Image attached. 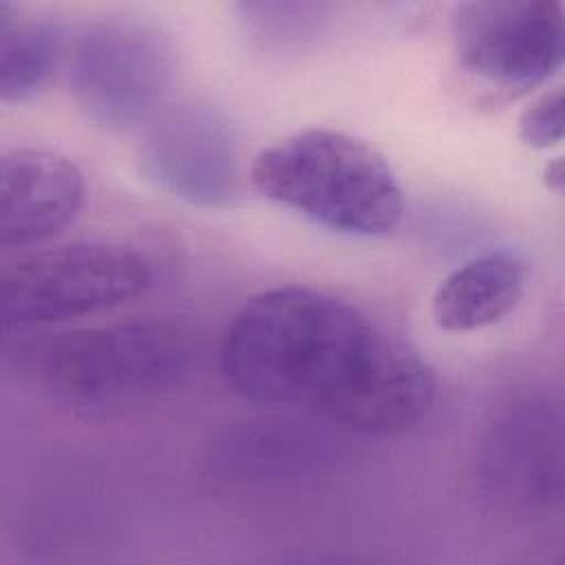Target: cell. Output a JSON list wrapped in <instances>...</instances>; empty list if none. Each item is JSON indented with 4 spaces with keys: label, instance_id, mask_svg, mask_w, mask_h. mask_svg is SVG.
<instances>
[{
    "label": "cell",
    "instance_id": "cell-12",
    "mask_svg": "<svg viewBox=\"0 0 565 565\" xmlns=\"http://www.w3.org/2000/svg\"><path fill=\"white\" fill-rule=\"evenodd\" d=\"M245 20L263 40L305 38L313 29L320 7L309 4H245Z\"/></svg>",
    "mask_w": 565,
    "mask_h": 565
},
{
    "label": "cell",
    "instance_id": "cell-2",
    "mask_svg": "<svg viewBox=\"0 0 565 565\" xmlns=\"http://www.w3.org/2000/svg\"><path fill=\"white\" fill-rule=\"evenodd\" d=\"M249 177L263 196L338 234L382 236L404 214L384 157L340 130L309 128L263 148Z\"/></svg>",
    "mask_w": 565,
    "mask_h": 565
},
{
    "label": "cell",
    "instance_id": "cell-5",
    "mask_svg": "<svg viewBox=\"0 0 565 565\" xmlns=\"http://www.w3.org/2000/svg\"><path fill=\"white\" fill-rule=\"evenodd\" d=\"M154 278L150 258L121 243H71L18 258L2 271L7 329L64 322L117 307Z\"/></svg>",
    "mask_w": 565,
    "mask_h": 565
},
{
    "label": "cell",
    "instance_id": "cell-3",
    "mask_svg": "<svg viewBox=\"0 0 565 565\" xmlns=\"http://www.w3.org/2000/svg\"><path fill=\"white\" fill-rule=\"evenodd\" d=\"M190 333L159 318L124 320L57 335L35 349V375L79 406H121L174 388L192 369Z\"/></svg>",
    "mask_w": 565,
    "mask_h": 565
},
{
    "label": "cell",
    "instance_id": "cell-9",
    "mask_svg": "<svg viewBox=\"0 0 565 565\" xmlns=\"http://www.w3.org/2000/svg\"><path fill=\"white\" fill-rule=\"evenodd\" d=\"M525 263L512 252H488L450 271L433 294L437 327L477 331L503 320L525 291Z\"/></svg>",
    "mask_w": 565,
    "mask_h": 565
},
{
    "label": "cell",
    "instance_id": "cell-10",
    "mask_svg": "<svg viewBox=\"0 0 565 565\" xmlns=\"http://www.w3.org/2000/svg\"><path fill=\"white\" fill-rule=\"evenodd\" d=\"M62 26L40 13H26L0 2V97L26 102L40 93L64 62Z\"/></svg>",
    "mask_w": 565,
    "mask_h": 565
},
{
    "label": "cell",
    "instance_id": "cell-8",
    "mask_svg": "<svg viewBox=\"0 0 565 565\" xmlns=\"http://www.w3.org/2000/svg\"><path fill=\"white\" fill-rule=\"evenodd\" d=\"M84 174L64 154L13 148L0 159V245L29 247L60 234L84 205Z\"/></svg>",
    "mask_w": 565,
    "mask_h": 565
},
{
    "label": "cell",
    "instance_id": "cell-6",
    "mask_svg": "<svg viewBox=\"0 0 565 565\" xmlns=\"http://www.w3.org/2000/svg\"><path fill=\"white\" fill-rule=\"evenodd\" d=\"M452 42L461 68L497 90L521 93L558 71L563 9L547 0H477L455 7Z\"/></svg>",
    "mask_w": 565,
    "mask_h": 565
},
{
    "label": "cell",
    "instance_id": "cell-13",
    "mask_svg": "<svg viewBox=\"0 0 565 565\" xmlns=\"http://www.w3.org/2000/svg\"><path fill=\"white\" fill-rule=\"evenodd\" d=\"M519 137L525 146L547 150L563 139V90L554 88L541 95L519 117Z\"/></svg>",
    "mask_w": 565,
    "mask_h": 565
},
{
    "label": "cell",
    "instance_id": "cell-4",
    "mask_svg": "<svg viewBox=\"0 0 565 565\" xmlns=\"http://www.w3.org/2000/svg\"><path fill=\"white\" fill-rule=\"evenodd\" d=\"M66 79L79 110L106 128L146 121L177 77V49L157 24L106 15L84 24L66 46Z\"/></svg>",
    "mask_w": 565,
    "mask_h": 565
},
{
    "label": "cell",
    "instance_id": "cell-14",
    "mask_svg": "<svg viewBox=\"0 0 565 565\" xmlns=\"http://www.w3.org/2000/svg\"><path fill=\"white\" fill-rule=\"evenodd\" d=\"M545 181H547V185H550L552 190L561 192V188H563V161H561V159H554L552 163H547V168H545Z\"/></svg>",
    "mask_w": 565,
    "mask_h": 565
},
{
    "label": "cell",
    "instance_id": "cell-7",
    "mask_svg": "<svg viewBox=\"0 0 565 565\" xmlns=\"http://www.w3.org/2000/svg\"><path fill=\"white\" fill-rule=\"evenodd\" d=\"M139 161L157 188L185 203L225 207L238 194V137L225 110L207 99L168 108L148 130Z\"/></svg>",
    "mask_w": 565,
    "mask_h": 565
},
{
    "label": "cell",
    "instance_id": "cell-1",
    "mask_svg": "<svg viewBox=\"0 0 565 565\" xmlns=\"http://www.w3.org/2000/svg\"><path fill=\"white\" fill-rule=\"evenodd\" d=\"M227 386L260 406H302L362 435L402 430L435 399L428 364L362 309L285 285L249 298L218 351Z\"/></svg>",
    "mask_w": 565,
    "mask_h": 565
},
{
    "label": "cell",
    "instance_id": "cell-11",
    "mask_svg": "<svg viewBox=\"0 0 565 565\" xmlns=\"http://www.w3.org/2000/svg\"><path fill=\"white\" fill-rule=\"evenodd\" d=\"M550 413L541 406L527 408L523 404L512 417L503 422L497 444H501V463L505 470H519L516 483L523 494H541L547 499V472H550V444L552 439Z\"/></svg>",
    "mask_w": 565,
    "mask_h": 565
}]
</instances>
